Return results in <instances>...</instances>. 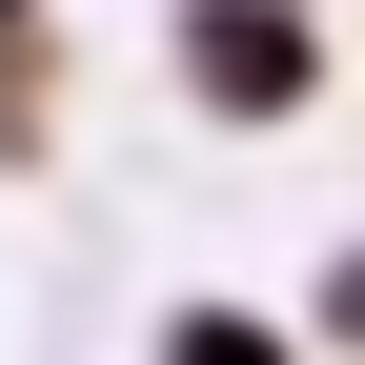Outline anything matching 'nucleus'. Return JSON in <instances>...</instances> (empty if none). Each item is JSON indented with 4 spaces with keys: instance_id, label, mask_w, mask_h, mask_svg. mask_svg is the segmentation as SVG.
I'll return each mask as SVG.
<instances>
[{
    "instance_id": "f257e3e1",
    "label": "nucleus",
    "mask_w": 365,
    "mask_h": 365,
    "mask_svg": "<svg viewBox=\"0 0 365 365\" xmlns=\"http://www.w3.org/2000/svg\"><path fill=\"white\" fill-rule=\"evenodd\" d=\"M163 81H182V122H223V143H284L345 61H325V0H163Z\"/></svg>"
},
{
    "instance_id": "f03ea898",
    "label": "nucleus",
    "mask_w": 365,
    "mask_h": 365,
    "mask_svg": "<svg viewBox=\"0 0 365 365\" xmlns=\"http://www.w3.org/2000/svg\"><path fill=\"white\" fill-rule=\"evenodd\" d=\"M143 365H304V325H264V304H163V325H143Z\"/></svg>"
},
{
    "instance_id": "7ed1b4c3",
    "label": "nucleus",
    "mask_w": 365,
    "mask_h": 365,
    "mask_svg": "<svg viewBox=\"0 0 365 365\" xmlns=\"http://www.w3.org/2000/svg\"><path fill=\"white\" fill-rule=\"evenodd\" d=\"M0 163H61V21H0Z\"/></svg>"
},
{
    "instance_id": "20e7f679",
    "label": "nucleus",
    "mask_w": 365,
    "mask_h": 365,
    "mask_svg": "<svg viewBox=\"0 0 365 365\" xmlns=\"http://www.w3.org/2000/svg\"><path fill=\"white\" fill-rule=\"evenodd\" d=\"M304 345H345V365H365V244H325V284H304Z\"/></svg>"
},
{
    "instance_id": "39448f33",
    "label": "nucleus",
    "mask_w": 365,
    "mask_h": 365,
    "mask_svg": "<svg viewBox=\"0 0 365 365\" xmlns=\"http://www.w3.org/2000/svg\"><path fill=\"white\" fill-rule=\"evenodd\" d=\"M0 21H41V0H0Z\"/></svg>"
}]
</instances>
